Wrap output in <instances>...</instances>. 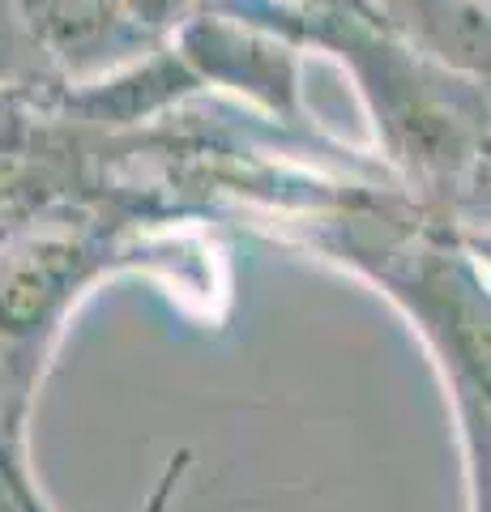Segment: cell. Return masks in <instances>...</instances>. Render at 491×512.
Wrapping results in <instances>:
<instances>
[{
	"label": "cell",
	"instance_id": "6da1fadb",
	"mask_svg": "<svg viewBox=\"0 0 491 512\" xmlns=\"http://www.w3.org/2000/svg\"><path fill=\"white\" fill-rule=\"evenodd\" d=\"M99 274L103 248L77 235H39L0 256V436L13 444L43 355Z\"/></svg>",
	"mask_w": 491,
	"mask_h": 512
},
{
	"label": "cell",
	"instance_id": "3957f363",
	"mask_svg": "<svg viewBox=\"0 0 491 512\" xmlns=\"http://www.w3.org/2000/svg\"><path fill=\"white\" fill-rule=\"evenodd\" d=\"M188 466H193V453L188 448H176V453L167 457V466H163V474H158V483H154V491L146 495V504H141V512H167L171 508V500H176V491H180V483H184V474H188Z\"/></svg>",
	"mask_w": 491,
	"mask_h": 512
},
{
	"label": "cell",
	"instance_id": "277c9868",
	"mask_svg": "<svg viewBox=\"0 0 491 512\" xmlns=\"http://www.w3.org/2000/svg\"><path fill=\"white\" fill-rule=\"evenodd\" d=\"M304 9H316L321 18H329V13H376L372 5H363V0H299Z\"/></svg>",
	"mask_w": 491,
	"mask_h": 512
},
{
	"label": "cell",
	"instance_id": "7a4b0ae2",
	"mask_svg": "<svg viewBox=\"0 0 491 512\" xmlns=\"http://www.w3.org/2000/svg\"><path fill=\"white\" fill-rule=\"evenodd\" d=\"M18 18L30 26L35 43H43L60 60H86L120 35L116 0H18Z\"/></svg>",
	"mask_w": 491,
	"mask_h": 512
}]
</instances>
